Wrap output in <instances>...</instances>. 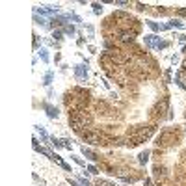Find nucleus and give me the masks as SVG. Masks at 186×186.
<instances>
[{"label":"nucleus","instance_id":"7ed1b4c3","mask_svg":"<svg viewBox=\"0 0 186 186\" xmlns=\"http://www.w3.org/2000/svg\"><path fill=\"white\" fill-rule=\"evenodd\" d=\"M147 156H149L147 153H141V155H140V160H141V162H145V160H147Z\"/></svg>","mask_w":186,"mask_h":186},{"label":"nucleus","instance_id":"f03ea898","mask_svg":"<svg viewBox=\"0 0 186 186\" xmlns=\"http://www.w3.org/2000/svg\"><path fill=\"white\" fill-rule=\"evenodd\" d=\"M132 39H134V33H129V32H123L121 33V41H125V43H130Z\"/></svg>","mask_w":186,"mask_h":186},{"label":"nucleus","instance_id":"20e7f679","mask_svg":"<svg viewBox=\"0 0 186 186\" xmlns=\"http://www.w3.org/2000/svg\"><path fill=\"white\" fill-rule=\"evenodd\" d=\"M179 13H181V15H186V10L182 7V10H179Z\"/></svg>","mask_w":186,"mask_h":186},{"label":"nucleus","instance_id":"f257e3e1","mask_svg":"<svg viewBox=\"0 0 186 186\" xmlns=\"http://www.w3.org/2000/svg\"><path fill=\"white\" fill-rule=\"evenodd\" d=\"M177 140V136H175V132H170V130H166V132H162L158 136V145H170V143H173Z\"/></svg>","mask_w":186,"mask_h":186}]
</instances>
